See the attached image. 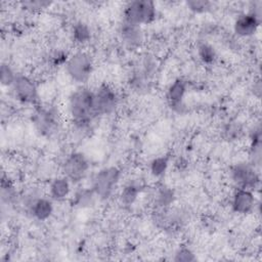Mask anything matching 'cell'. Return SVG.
Returning <instances> with one entry per match:
<instances>
[{"label": "cell", "mask_w": 262, "mask_h": 262, "mask_svg": "<svg viewBox=\"0 0 262 262\" xmlns=\"http://www.w3.org/2000/svg\"><path fill=\"white\" fill-rule=\"evenodd\" d=\"M260 26V14L250 11L241 14L233 24L234 33L239 37H250L254 35Z\"/></svg>", "instance_id": "9c48e42d"}, {"label": "cell", "mask_w": 262, "mask_h": 262, "mask_svg": "<svg viewBox=\"0 0 262 262\" xmlns=\"http://www.w3.org/2000/svg\"><path fill=\"white\" fill-rule=\"evenodd\" d=\"M119 36L123 44L131 49L137 48L143 41V32L141 26L133 25L124 20L120 26Z\"/></svg>", "instance_id": "30bf717a"}, {"label": "cell", "mask_w": 262, "mask_h": 262, "mask_svg": "<svg viewBox=\"0 0 262 262\" xmlns=\"http://www.w3.org/2000/svg\"><path fill=\"white\" fill-rule=\"evenodd\" d=\"M34 124L42 134H49L56 126V114L52 110L40 108L35 114Z\"/></svg>", "instance_id": "4fadbf2b"}, {"label": "cell", "mask_w": 262, "mask_h": 262, "mask_svg": "<svg viewBox=\"0 0 262 262\" xmlns=\"http://www.w3.org/2000/svg\"><path fill=\"white\" fill-rule=\"evenodd\" d=\"M188 8L195 13H203L210 9L211 3L205 0H190L186 2Z\"/></svg>", "instance_id": "603a6c76"}, {"label": "cell", "mask_w": 262, "mask_h": 262, "mask_svg": "<svg viewBox=\"0 0 262 262\" xmlns=\"http://www.w3.org/2000/svg\"><path fill=\"white\" fill-rule=\"evenodd\" d=\"M68 110L72 121L78 127L88 126L98 116L95 106L94 91L85 87L75 90L69 96Z\"/></svg>", "instance_id": "6da1fadb"}, {"label": "cell", "mask_w": 262, "mask_h": 262, "mask_svg": "<svg viewBox=\"0 0 262 262\" xmlns=\"http://www.w3.org/2000/svg\"><path fill=\"white\" fill-rule=\"evenodd\" d=\"M255 206V196L253 191L243 188H236L232 195L231 207L235 213L248 214L252 212Z\"/></svg>", "instance_id": "8fae6325"}, {"label": "cell", "mask_w": 262, "mask_h": 262, "mask_svg": "<svg viewBox=\"0 0 262 262\" xmlns=\"http://www.w3.org/2000/svg\"><path fill=\"white\" fill-rule=\"evenodd\" d=\"M69 57L63 51H56L51 55V62L53 66H62L66 64Z\"/></svg>", "instance_id": "d4e9b609"}, {"label": "cell", "mask_w": 262, "mask_h": 262, "mask_svg": "<svg viewBox=\"0 0 262 262\" xmlns=\"http://www.w3.org/2000/svg\"><path fill=\"white\" fill-rule=\"evenodd\" d=\"M16 76L17 75L14 73L10 66L2 63L0 69V82L3 86H12Z\"/></svg>", "instance_id": "44dd1931"}, {"label": "cell", "mask_w": 262, "mask_h": 262, "mask_svg": "<svg viewBox=\"0 0 262 262\" xmlns=\"http://www.w3.org/2000/svg\"><path fill=\"white\" fill-rule=\"evenodd\" d=\"M139 193H140V186L135 182H129L124 186V188L121 191V194H120L121 202L124 205L130 206L135 203Z\"/></svg>", "instance_id": "e0dca14e"}, {"label": "cell", "mask_w": 262, "mask_h": 262, "mask_svg": "<svg viewBox=\"0 0 262 262\" xmlns=\"http://www.w3.org/2000/svg\"><path fill=\"white\" fill-rule=\"evenodd\" d=\"M71 192V181L66 177H56L49 185V194L55 201L64 200Z\"/></svg>", "instance_id": "9a60e30c"}, {"label": "cell", "mask_w": 262, "mask_h": 262, "mask_svg": "<svg viewBox=\"0 0 262 262\" xmlns=\"http://www.w3.org/2000/svg\"><path fill=\"white\" fill-rule=\"evenodd\" d=\"M168 166H169L168 156L157 157L149 163V171L152 176L161 177L166 173Z\"/></svg>", "instance_id": "ac0fdd59"}, {"label": "cell", "mask_w": 262, "mask_h": 262, "mask_svg": "<svg viewBox=\"0 0 262 262\" xmlns=\"http://www.w3.org/2000/svg\"><path fill=\"white\" fill-rule=\"evenodd\" d=\"M66 71L73 81L81 84L87 82L93 71V62L90 55L84 51L74 53L66 62Z\"/></svg>", "instance_id": "277c9868"}, {"label": "cell", "mask_w": 262, "mask_h": 262, "mask_svg": "<svg viewBox=\"0 0 262 262\" xmlns=\"http://www.w3.org/2000/svg\"><path fill=\"white\" fill-rule=\"evenodd\" d=\"M198 56L206 64H211L216 58V52L213 46L208 43H201L198 46Z\"/></svg>", "instance_id": "d6986e66"}, {"label": "cell", "mask_w": 262, "mask_h": 262, "mask_svg": "<svg viewBox=\"0 0 262 262\" xmlns=\"http://www.w3.org/2000/svg\"><path fill=\"white\" fill-rule=\"evenodd\" d=\"M121 171L117 167H105L99 170L92 181V189L100 200H107L117 187Z\"/></svg>", "instance_id": "3957f363"}, {"label": "cell", "mask_w": 262, "mask_h": 262, "mask_svg": "<svg viewBox=\"0 0 262 262\" xmlns=\"http://www.w3.org/2000/svg\"><path fill=\"white\" fill-rule=\"evenodd\" d=\"M13 92L17 100L23 103L34 104L38 101V91L32 79L24 75H17L12 84Z\"/></svg>", "instance_id": "ba28073f"}, {"label": "cell", "mask_w": 262, "mask_h": 262, "mask_svg": "<svg viewBox=\"0 0 262 262\" xmlns=\"http://www.w3.org/2000/svg\"><path fill=\"white\" fill-rule=\"evenodd\" d=\"M95 195L96 194L92 188L91 189H82L79 192H77V194L75 195L74 204L80 208L89 207L90 205L93 204Z\"/></svg>", "instance_id": "ffe728a7"}, {"label": "cell", "mask_w": 262, "mask_h": 262, "mask_svg": "<svg viewBox=\"0 0 262 262\" xmlns=\"http://www.w3.org/2000/svg\"><path fill=\"white\" fill-rule=\"evenodd\" d=\"M174 192L168 187H163L159 192L157 196V203L159 207L161 208H166L170 206L174 202Z\"/></svg>", "instance_id": "7402d4cb"}, {"label": "cell", "mask_w": 262, "mask_h": 262, "mask_svg": "<svg viewBox=\"0 0 262 262\" xmlns=\"http://www.w3.org/2000/svg\"><path fill=\"white\" fill-rule=\"evenodd\" d=\"M23 6L26 8H30V9H39V8H45L46 6L50 5V2H46V1H25L21 2Z\"/></svg>", "instance_id": "484cf974"}, {"label": "cell", "mask_w": 262, "mask_h": 262, "mask_svg": "<svg viewBox=\"0 0 262 262\" xmlns=\"http://www.w3.org/2000/svg\"><path fill=\"white\" fill-rule=\"evenodd\" d=\"M72 38L77 44L87 43L91 38L90 28L85 23H76L72 28Z\"/></svg>", "instance_id": "2e32d148"}, {"label": "cell", "mask_w": 262, "mask_h": 262, "mask_svg": "<svg viewBox=\"0 0 262 262\" xmlns=\"http://www.w3.org/2000/svg\"><path fill=\"white\" fill-rule=\"evenodd\" d=\"M90 165L86 156L79 151L69 155L62 164L63 176L73 183L82 181L86 177Z\"/></svg>", "instance_id": "5b68a950"}, {"label": "cell", "mask_w": 262, "mask_h": 262, "mask_svg": "<svg viewBox=\"0 0 262 262\" xmlns=\"http://www.w3.org/2000/svg\"><path fill=\"white\" fill-rule=\"evenodd\" d=\"M186 93V82L182 79H176L167 90V100L169 105L177 111L181 112L183 107V98Z\"/></svg>", "instance_id": "7c38bea8"}, {"label": "cell", "mask_w": 262, "mask_h": 262, "mask_svg": "<svg viewBox=\"0 0 262 262\" xmlns=\"http://www.w3.org/2000/svg\"><path fill=\"white\" fill-rule=\"evenodd\" d=\"M30 211L35 219L39 221H44L51 216L53 212V204L49 199L42 196L37 198L31 202Z\"/></svg>", "instance_id": "5bb4252c"}, {"label": "cell", "mask_w": 262, "mask_h": 262, "mask_svg": "<svg viewBox=\"0 0 262 262\" xmlns=\"http://www.w3.org/2000/svg\"><path fill=\"white\" fill-rule=\"evenodd\" d=\"M174 260L177 262H191L195 260V256L189 249L181 248L176 252Z\"/></svg>", "instance_id": "cb8c5ba5"}, {"label": "cell", "mask_w": 262, "mask_h": 262, "mask_svg": "<svg viewBox=\"0 0 262 262\" xmlns=\"http://www.w3.org/2000/svg\"><path fill=\"white\" fill-rule=\"evenodd\" d=\"M230 177L237 188L253 191L260 182L259 175L253 164L238 163L230 169Z\"/></svg>", "instance_id": "8992f818"}, {"label": "cell", "mask_w": 262, "mask_h": 262, "mask_svg": "<svg viewBox=\"0 0 262 262\" xmlns=\"http://www.w3.org/2000/svg\"><path fill=\"white\" fill-rule=\"evenodd\" d=\"M95 106L98 116L111 115L118 106V95L107 84L100 85L95 91Z\"/></svg>", "instance_id": "52a82bcc"}, {"label": "cell", "mask_w": 262, "mask_h": 262, "mask_svg": "<svg viewBox=\"0 0 262 262\" xmlns=\"http://www.w3.org/2000/svg\"><path fill=\"white\" fill-rule=\"evenodd\" d=\"M157 15L156 5L149 0H134L128 2L124 7L123 20L141 26L155 20Z\"/></svg>", "instance_id": "7a4b0ae2"}]
</instances>
